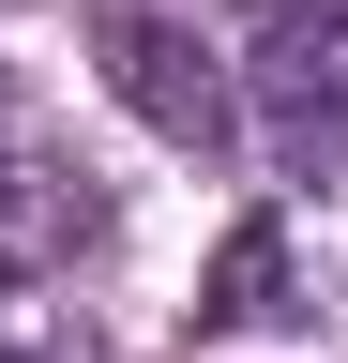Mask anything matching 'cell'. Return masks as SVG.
<instances>
[{
	"label": "cell",
	"instance_id": "obj_1",
	"mask_svg": "<svg viewBox=\"0 0 348 363\" xmlns=\"http://www.w3.org/2000/svg\"><path fill=\"white\" fill-rule=\"evenodd\" d=\"M242 91H257V136H273L288 167H333L348 152V16L333 0H257Z\"/></svg>",
	"mask_w": 348,
	"mask_h": 363
},
{
	"label": "cell",
	"instance_id": "obj_3",
	"mask_svg": "<svg viewBox=\"0 0 348 363\" xmlns=\"http://www.w3.org/2000/svg\"><path fill=\"white\" fill-rule=\"evenodd\" d=\"M91 182H76V167H46V152H0V303H16V288H46V272L76 257V242H91Z\"/></svg>",
	"mask_w": 348,
	"mask_h": 363
},
{
	"label": "cell",
	"instance_id": "obj_2",
	"mask_svg": "<svg viewBox=\"0 0 348 363\" xmlns=\"http://www.w3.org/2000/svg\"><path fill=\"white\" fill-rule=\"evenodd\" d=\"M106 76H121V106H137L167 152H228V45H212L197 16H167V0H137V16H106Z\"/></svg>",
	"mask_w": 348,
	"mask_h": 363
},
{
	"label": "cell",
	"instance_id": "obj_4",
	"mask_svg": "<svg viewBox=\"0 0 348 363\" xmlns=\"http://www.w3.org/2000/svg\"><path fill=\"white\" fill-rule=\"evenodd\" d=\"M197 318H212V333H273V318H303V257H288V227H273V212H242V227H228V257H212Z\"/></svg>",
	"mask_w": 348,
	"mask_h": 363
}]
</instances>
